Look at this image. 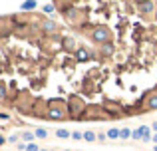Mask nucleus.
I'll return each mask as SVG.
<instances>
[{
	"label": "nucleus",
	"mask_w": 157,
	"mask_h": 151,
	"mask_svg": "<svg viewBox=\"0 0 157 151\" xmlns=\"http://www.w3.org/2000/svg\"><path fill=\"white\" fill-rule=\"evenodd\" d=\"M109 36H111V32L107 30L105 26H98L96 30L92 32V38L96 40V42H101V44H105V42H109Z\"/></svg>",
	"instance_id": "obj_1"
},
{
	"label": "nucleus",
	"mask_w": 157,
	"mask_h": 151,
	"mask_svg": "<svg viewBox=\"0 0 157 151\" xmlns=\"http://www.w3.org/2000/svg\"><path fill=\"white\" fill-rule=\"evenodd\" d=\"M131 139H143V141H149V139H153V137H151V129L147 127V125H141V127H137V129L133 131Z\"/></svg>",
	"instance_id": "obj_2"
},
{
	"label": "nucleus",
	"mask_w": 157,
	"mask_h": 151,
	"mask_svg": "<svg viewBox=\"0 0 157 151\" xmlns=\"http://www.w3.org/2000/svg\"><path fill=\"white\" fill-rule=\"evenodd\" d=\"M48 117H50V119H64L66 111L62 108H50L48 109Z\"/></svg>",
	"instance_id": "obj_3"
},
{
	"label": "nucleus",
	"mask_w": 157,
	"mask_h": 151,
	"mask_svg": "<svg viewBox=\"0 0 157 151\" xmlns=\"http://www.w3.org/2000/svg\"><path fill=\"white\" fill-rule=\"evenodd\" d=\"M113 50H115L113 42H105L104 46H101V54H104V56H111V54H113Z\"/></svg>",
	"instance_id": "obj_4"
},
{
	"label": "nucleus",
	"mask_w": 157,
	"mask_h": 151,
	"mask_svg": "<svg viewBox=\"0 0 157 151\" xmlns=\"http://www.w3.org/2000/svg\"><path fill=\"white\" fill-rule=\"evenodd\" d=\"M76 56H78V60H82V62H84V60L90 58V52L86 50V48H78V50H76Z\"/></svg>",
	"instance_id": "obj_5"
},
{
	"label": "nucleus",
	"mask_w": 157,
	"mask_h": 151,
	"mask_svg": "<svg viewBox=\"0 0 157 151\" xmlns=\"http://www.w3.org/2000/svg\"><path fill=\"white\" fill-rule=\"evenodd\" d=\"M147 109H157V93H153V96H149V100H147Z\"/></svg>",
	"instance_id": "obj_6"
},
{
	"label": "nucleus",
	"mask_w": 157,
	"mask_h": 151,
	"mask_svg": "<svg viewBox=\"0 0 157 151\" xmlns=\"http://www.w3.org/2000/svg\"><path fill=\"white\" fill-rule=\"evenodd\" d=\"M119 133H121V129H115V127H111L109 131L105 133V135L109 137V139H119Z\"/></svg>",
	"instance_id": "obj_7"
},
{
	"label": "nucleus",
	"mask_w": 157,
	"mask_h": 151,
	"mask_svg": "<svg viewBox=\"0 0 157 151\" xmlns=\"http://www.w3.org/2000/svg\"><path fill=\"white\" fill-rule=\"evenodd\" d=\"M34 135L40 137V139H46V137H48V131L44 127H38V129H34Z\"/></svg>",
	"instance_id": "obj_8"
},
{
	"label": "nucleus",
	"mask_w": 157,
	"mask_h": 151,
	"mask_svg": "<svg viewBox=\"0 0 157 151\" xmlns=\"http://www.w3.org/2000/svg\"><path fill=\"white\" fill-rule=\"evenodd\" d=\"M98 139V135L94 131H86L84 133V141H90V143H92V141H96Z\"/></svg>",
	"instance_id": "obj_9"
},
{
	"label": "nucleus",
	"mask_w": 157,
	"mask_h": 151,
	"mask_svg": "<svg viewBox=\"0 0 157 151\" xmlns=\"http://www.w3.org/2000/svg\"><path fill=\"white\" fill-rule=\"evenodd\" d=\"M56 135H58V137H62V139H68V137H72V133H70L68 129H58Z\"/></svg>",
	"instance_id": "obj_10"
},
{
	"label": "nucleus",
	"mask_w": 157,
	"mask_h": 151,
	"mask_svg": "<svg viewBox=\"0 0 157 151\" xmlns=\"http://www.w3.org/2000/svg\"><path fill=\"white\" fill-rule=\"evenodd\" d=\"M34 137H36L34 131H24V133H22V139L28 141V143H30V141H34Z\"/></svg>",
	"instance_id": "obj_11"
},
{
	"label": "nucleus",
	"mask_w": 157,
	"mask_h": 151,
	"mask_svg": "<svg viewBox=\"0 0 157 151\" xmlns=\"http://www.w3.org/2000/svg\"><path fill=\"white\" fill-rule=\"evenodd\" d=\"M20 8H22V10H30V8H36V2H34V0H30V2H22Z\"/></svg>",
	"instance_id": "obj_12"
},
{
	"label": "nucleus",
	"mask_w": 157,
	"mask_h": 151,
	"mask_svg": "<svg viewBox=\"0 0 157 151\" xmlns=\"http://www.w3.org/2000/svg\"><path fill=\"white\" fill-rule=\"evenodd\" d=\"M42 26H44V30H46V32H54V28H56V24H54V22H50V20H46V22H44Z\"/></svg>",
	"instance_id": "obj_13"
},
{
	"label": "nucleus",
	"mask_w": 157,
	"mask_h": 151,
	"mask_svg": "<svg viewBox=\"0 0 157 151\" xmlns=\"http://www.w3.org/2000/svg\"><path fill=\"white\" fill-rule=\"evenodd\" d=\"M131 135H133V131H129V129H121V133H119V139H129Z\"/></svg>",
	"instance_id": "obj_14"
},
{
	"label": "nucleus",
	"mask_w": 157,
	"mask_h": 151,
	"mask_svg": "<svg viewBox=\"0 0 157 151\" xmlns=\"http://www.w3.org/2000/svg\"><path fill=\"white\" fill-rule=\"evenodd\" d=\"M141 8H143L145 12H151V8H153V2H143V4H141Z\"/></svg>",
	"instance_id": "obj_15"
},
{
	"label": "nucleus",
	"mask_w": 157,
	"mask_h": 151,
	"mask_svg": "<svg viewBox=\"0 0 157 151\" xmlns=\"http://www.w3.org/2000/svg\"><path fill=\"white\" fill-rule=\"evenodd\" d=\"M72 139H78V141H80V139H84V133H80V131H74V133H72Z\"/></svg>",
	"instance_id": "obj_16"
},
{
	"label": "nucleus",
	"mask_w": 157,
	"mask_h": 151,
	"mask_svg": "<svg viewBox=\"0 0 157 151\" xmlns=\"http://www.w3.org/2000/svg\"><path fill=\"white\" fill-rule=\"evenodd\" d=\"M26 151H40V147H38V145H36V143H28Z\"/></svg>",
	"instance_id": "obj_17"
},
{
	"label": "nucleus",
	"mask_w": 157,
	"mask_h": 151,
	"mask_svg": "<svg viewBox=\"0 0 157 151\" xmlns=\"http://www.w3.org/2000/svg\"><path fill=\"white\" fill-rule=\"evenodd\" d=\"M44 12H46V14H52L54 12V4H46V6H44Z\"/></svg>",
	"instance_id": "obj_18"
},
{
	"label": "nucleus",
	"mask_w": 157,
	"mask_h": 151,
	"mask_svg": "<svg viewBox=\"0 0 157 151\" xmlns=\"http://www.w3.org/2000/svg\"><path fill=\"white\" fill-rule=\"evenodd\" d=\"M4 97H6V88L0 84V100H4Z\"/></svg>",
	"instance_id": "obj_19"
},
{
	"label": "nucleus",
	"mask_w": 157,
	"mask_h": 151,
	"mask_svg": "<svg viewBox=\"0 0 157 151\" xmlns=\"http://www.w3.org/2000/svg\"><path fill=\"white\" fill-rule=\"evenodd\" d=\"M8 141H10V143H16V141H18V135H12V137H8Z\"/></svg>",
	"instance_id": "obj_20"
},
{
	"label": "nucleus",
	"mask_w": 157,
	"mask_h": 151,
	"mask_svg": "<svg viewBox=\"0 0 157 151\" xmlns=\"http://www.w3.org/2000/svg\"><path fill=\"white\" fill-rule=\"evenodd\" d=\"M8 141V137H4V135H0V145H4Z\"/></svg>",
	"instance_id": "obj_21"
},
{
	"label": "nucleus",
	"mask_w": 157,
	"mask_h": 151,
	"mask_svg": "<svg viewBox=\"0 0 157 151\" xmlns=\"http://www.w3.org/2000/svg\"><path fill=\"white\" fill-rule=\"evenodd\" d=\"M151 129H153V131H157V121H153V123H151Z\"/></svg>",
	"instance_id": "obj_22"
},
{
	"label": "nucleus",
	"mask_w": 157,
	"mask_h": 151,
	"mask_svg": "<svg viewBox=\"0 0 157 151\" xmlns=\"http://www.w3.org/2000/svg\"><path fill=\"white\" fill-rule=\"evenodd\" d=\"M0 119H8V113H0Z\"/></svg>",
	"instance_id": "obj_23"
},
{
	"label": "nucleus",
	"mask_w": 157,
	"mask_h": 151,
	"mask_svg": "<svg viewBox=\"0 0 157 151\" xmlns=\"http://www.w3.org/2000/svg\"><path fill=\"white\" fill-rule=\"evenodd\" d=\"M153 143L157 145V133H155V135H153Z\"/></svg>",
	"instance_id": "obj_24"
},
{
	"label": "nucleus",
	"mask_w": 157,
	"mask_h": 151,
	"mask_svg": "<svg viewBox=\"0 0 157 151\" xmlns=\"http://www.w3.org/2000/svg\"><path fill=\"white\" fill-rule=\"evenodd\" d=\"M40 151H50V149H40Z\"/></svg>",
	"instance_id": "obj_25"
},
{
	"label": "nucleus",
	"mask_w": 157,
	"mask_h": 151,
	"mask_svg": "<svg viewBox=\"0 0 157 151\" xmlns=\"http://www.w3.org/2000/svg\"><path fill=\"white\" fill-rule=\"evenodd\" d=\"M153 151H157V145H155V149H153Z\"/></svg>",
	"instance_id": "obj_26"
},
{
	"label": "nucleus",
	"mask_w": 157,
	"mask_h": 151,
	"mask_svg": "<svg viewBox=\"0 0 157 151\" xmlns=\"http://www.w3.org/2000/svg\"><path fill=\"white\" fill-rule=\"evenodd\" d=\"M66 151H70V149H66Z\"/></svg>",
	"instance_id": "obj_27"
}]
</instances>
